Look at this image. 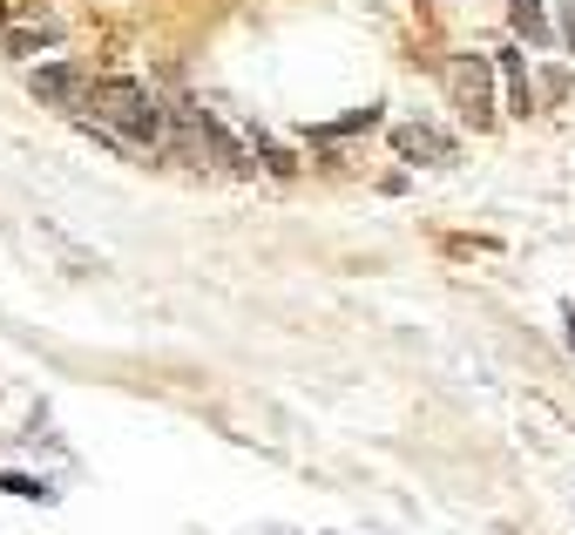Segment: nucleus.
<instances>
[{
  "label": "nucleus",
  "instance_id": "obj_6",
  "mask_svg": "<svg viewBox=\"0 0 575 535\" xmlns=\"http://www.w3.org/2000/svg\"><path fill=\"white\" fill-rule=\"evenodd\" d=\"M562 34H568V42H575V8H568V14H562Z\"/></svg>",
  "mask_w": 575,
  "mask_h": 535
},
{
  "label": "nucleus",
  "instance_id": "obj_2",
  "mask_svg": "<svg viewBox=\"0 0 575 535\" xmlns=\"http://www.w3.org/2000/svg\"><path fill=\"white\" fill-rule=\"evenodd\" d=\"M447 89H453V109L468 123H487L494 116V75H487V61H453V75H447Z\"/></svg>",
  "mask_w": 575,
  "mask_h": 535
},
{
  "label": "nucleus",
  "instance_id": "obj_1",
  "mask_svg": "<svg viewBox=\"0 0 575 535\" xmlns=\"http://www.w3.org/2000/svg\"><path fill=\"white\" fill-rule=\"evenodd\" d=\"M82 116H95L108 136H123V143H136V149L163 143V109H157V95L136 89V82H95V95H89Z\"/></svg>",
  "mask_w": 575,
  "mask_h": 535
},
{
  "label": "nucleus",
  "instance_id": "obj_4",
  "mask_svg": "<svg viewBox=\"0 0 575 535\" xmlns=\"http://www.w3.org/2000/svg\"><path fill=\"white\" fill-rule=\"evenodd\" d=\"M400 149H406V157H434V163H447V157H453V143H447V136H434V129H400Z\"/></svg>",
  "mask_w": 575,
  "mask_h": 535
},
{
  "label": "nucleus",
  "instance_id": "obj_3",
  "mask_svg": "<svg viewBox=\"0 0 575 535\" xmlns=\"http://www.w3.org/2000/svg\"><path fill=\"white\" fill-rule=\"evenodd\" d=\"M34 95H48V102H61V109H74V116H82L89 95H95V82H89L82 68H42V75H34Z\"/></svg>",
  "mask_w": 575,
  "mask_h": 535
},
{
  "label": "nucleus",
  "instance_id": "obj_5",
  "mask_svg": "<svg viewBox=\"0 0 575 535\" xmlns=\"http://www.w3.org/2000/svg\"><path fill=\"white\" fill-rule=\"evenodd\" d=\"M515 27L542 42V34H549V14H542V0H515Z\"/></svg>",
  "mask_w": 575,
  "mask_h": 535
}]
</instances>
